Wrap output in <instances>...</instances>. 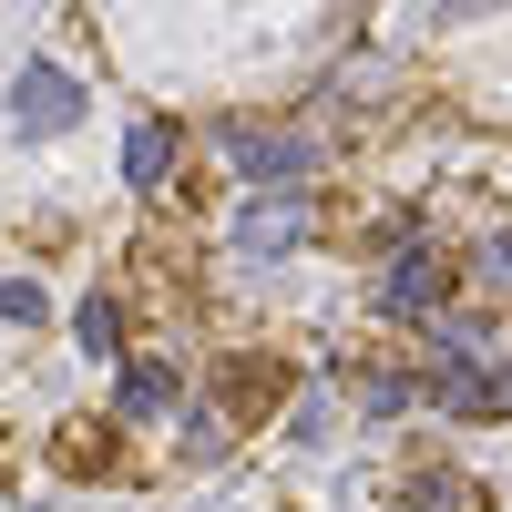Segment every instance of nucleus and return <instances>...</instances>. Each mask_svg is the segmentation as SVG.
Returning a JSON list of instances; mask_svg holds the SVG:
<instances>
[{
	"mask_svg": "<svg viewBox=\"0 0 512 512\" xmlns=\"http://www.w3.org/2000/svg\"><path fill=\"white\" fill-rule=\"evenodd\" d=\"M11 123H21V134H72V123H82V82L62 62H21L11 72Z\"/></svg>",
	"mask_w": 512,
	"mask_h": 512,
	"instance_id": "f257e3e1",
	"label": "nucleus"
},
{
	"mask_svg": "<svg viewBox=\"0 0 512 512\" xmlns=\"http://www.w3.org/2000/svg\"><path fill=\"white\" fill-rule=\"evenodd\" d=\"M287 246H308V195H256L246 216H236V256H256V267H267V256H287Z\"/></svg>",
	"mask_w": 512,
	"mask_h": 512,
	"instance_id": "f03ea898",
	"label": "nucleus"
},
{
	"mask_svg": "<svg viewBox=\"0 0 512 512\" xmlns=\"http://www.w3.org/2000/svg\"><path fill=\"white\" fill-rule=\"evenodd\" d=\"M226 164L236 175H277V185H297L318 164V144L308 134H256V123H226Z\"/></svg>",
	"mask_w": 512,
	"mask_h": 512,
	"instance_id": "7ed1b4c3",
	"label": "nucleus"
},
{
	"mask_svg": "<svg viewBox=\"0 0 512 512\" xmlns=\"http://www.w3.org/2000/svg\"><path fill=\"white\" fill-rule=\"evenodd\" d=\"M379 308H390V318H431L441 308V267H431V256H390V267H379Z\"/></svg>",
	"mask_w": 512,
	"mask_h": 512,
	"instance_id": "20e7f679",
	"label": "nucleus"
},
{
	"mask_svg": "<svg viewBox=\"0 0 512 512\" xmlns=\"http://www.w3.org/2000/svg\"><path fill=\"white\" fill-rule=\"evenodd\" d=\"M113 400H123V420H164V410L185 400V369H175V359H134Z\"/></svg>",
	"mask_w": 512,
	"mask_h": 512,
	"instance_id": "39448f33",
	"label": "nucleus"
},
{
	"mask_svg": "<svg viewBox=\"0 0 512 512\" xmlns=\"http://www.w3.org/2000/svg\"><path fill=\"white\" fill-rule=\"evenodd\" d=\"M164 175H175V123H134V134H123V185L154 195Z\"/></svg>",
	"mask_w": 512,
	"mask_h": 512,
	"instance_id": "423d86ee",
	"label": "nucleus"
},
{
	"mask_svg": "<svg viewBox=\"0 0 512 512\" xmlns=\"http://www.w3.org/2000/svg\"><path fill=\"white\" fill-rule=\"evenodd\" d=\"M431 400H441V410H461V420H482V410H492L502 390H492L482 369H461V359H441V379H431Z\"/></svg>",
	"mask_w": 512,
	"mask_h": 512,
	"instance_id": "0eeeda50",
	"label": "nucleus"
},
{
	"mask_svg": "<svg viewBox=\"0 0 512 512\" xmlns=\"http://www.w3.org/2000/svg\"><path fill=\"white\" fill-rule=\"evenodd\" d=\"M82 349H93V359H113V338H123V318H113V297H82Z\"/></svg>",
	"mask_w": 512,
	"mask_h": 512,
	"instance_id": "6e6552de",
	"label": "nucleus"
},
{
	"mask_svg": "<svg viewBox=\"0 0 512 512\" xmlns=\"http://www.w3.org/2000/svg\"><path fill=\"white\" fill-rule=\"evenodd\" d=\"M0 318H21V328H31V318H41V287H21V277H0Z\"/></svg>",
	"mask_w": 512,
	"mask_h": 512,
	"instance_id": "1a4fd4ad",
	"label": "nucleus"
},
{
	"mask_svg": "<svg viewBox=\"0 0 512 512\" xmlns=\"http://www.w3.org/2000/svg\"><path fill=\"white\" fill-rule=\"evenodd\" d=\"M482 277H492V287H512V236H482Z\"/></svg>",
	"mask_w": 512,
	"mask_h": 512,
	"instance_id": "9d476101",
	"label": "nucleus"
}]
</instances>
